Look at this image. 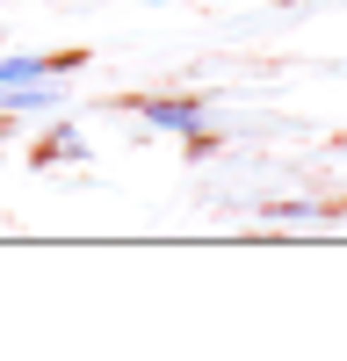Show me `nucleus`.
Wrapping results in <instances>:
<instances>
[{"label":"nucleus","mask_w":347,"mask_h":361,"mask_svg":"<svg viewBox=\"0 0 347 361\" xmlns=\"http://www.w3.org/2000/svg\"><path fill=\"white\" fill-rule=\"evenodd\" d=\"M130 116L159 137H188V145H210V102H188V94H138Z\"/></svg>","instance_id":"obj_1"},{"label":"nucleus","mask_w":347,"mask_h":361,"mask_svg":"<svg viewBox=\"0 0 347 361\" xmlns=\"http://www.w3.org/2000/svg\"><path fill=\"white\" fill-rule=\"evenodd\" d=\"M80 58H51V51H8L0 58V87H37V80H66Z\"/></svg>","instance_id":"obj_2"},{"label":"nucleus","mask_w":347,"mask_h":361,"mask_svg":"<svg viewBox=\"0 0 347 361\" xmlns=\"http://www.w3.org/2000/svg\"><path fill=\"white\" fill-rule=\"evenodd\" d=\"M66 102V80H37V87H0V123H15V116H44Z\"/></svg>","instance_id":"obj_3"},{"label":"nucleus","mask_w":347,"mask_h":361,"mask_svg":"<svg viewBox=\"0 0 347 361\" xmlns=\"http://www.w3.org/2000/svg\"><path fill=\"white\" fill-rule=\"evenodd\" d=\"M37 159H87V145H80V130H73V123H58V130H44Z\"/></svg>","instance_id":"obj_4"}]
</instances>
